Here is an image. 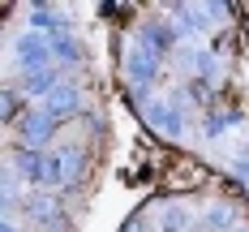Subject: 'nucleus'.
Instances as JSON below:
<instances>
[{
	"label": "nucleus",
	"mask_w": 249,
	"mask_h": 232,
	"mask_svg": "<svg viewBox=\"0 0 249 232\" xmlns=\"http://www.w3.org/2000/svg\"><path fill=\"white\" fill-rule=\"evenodd\" d=\"M9 168L26 180V185H48V159L39 146H18L13 159H9Z\"/></svg>",
	"instance_id": "1"
},
{
	"label": "nucleus",
	"mask_w": 249,
	"mask_h": 232,
	"mask_svg": "<svg viewBox=\"0 0 249 232\" xmlns=\"http://www.w3.org/2000/svg\"><path fill=\"white\" fill-rule=\"evenodd\" d=\"M52 60V43L43 35H22L18 39V65H22L26 73H43Z\"/></svg>",
	"instance_id": "2"
},
{
	"label": "nucleus",
	"mask_w": 249,
	"mask_h": 232,
	"mask_svg": "<svg viewBox=\"0 0 249 232\" xmlns=\"http://www.w3.org/2000/svg\"><path fill=\"white\" fill-rule=\"evenodd\" d=\"M77 107H82V90L77 86H56L43 103V112H48L52 121H65V116H73Z\"/></svg>",
	"instance_id": "3"
},
{
	"label": "nucleus",
	"mask_w": 249,
	"mask_h": 232,
	"mask_svg": "<svg viewBox=\"0 0 249 232\" xmlns=\"http://www.w3.org/2000/svg\"><path fill=\"white\" fill-rule=\"evenodd\" d=\"M155 73H159V56L146 48H133V56H129V82L146 86V82H155Z\"/></svg>",
	"instance_id": "4"
},
{
	"label": "nucleus",
	"mask_w": 249,
	"mask_h": 232,
	"mask_svg": "<svg viewBox=\"0 0 249 232\" xmlns=\"http://www.w3.org/2000/svg\"><path fill=\"white\" fill-rule=\"evenodd\" d=\"M52 121L48 112H26L22 116V138H26V146H39V142H48V133H52Z\"/></svg>",
	"instance_id": "5"
},
{
	"label": "nucleus",
	"mask_w": 249,
	"mask_h": 232,
	"mask_svg": "<svg viewBox=\"0 0 249 232\" xmlns=\"http://www.w3.org/2000/svg\"><path fill=\"white\" fill-rule=\"evenodd\" d=\"M146 121L159 129V133L180 138V112H176V107H168V103H150V107H146Z\"/></svg>",
	"instance_id": "6"
},
{
	"label": "nucleus",
	"mask_w": 249,
	"mask_h": 232,
	"mask_svg": "<svg viewBox=\"0 0 249 232\" xmlns=\"http://www.w3.org/2000/svg\"><path fill=\"white\" fill-rule=\"evenodd\" d=\"M142 39H146V52H155V56H163V52L172 48L176 30L168 22H146V30H142Z\"/></svg>",
	"instance_id": "7"
},
{
	"label": "nucleus",
	"mask_w": 249,
	"mask_h": 232,
	"mask_svg": "<svg viewBox=\"0 0 249 232\" xmlns=\"http://www.w3.org/2000/svg\"><path fill=\"white\" fill-rule=\"evenodd\" d=\"M52 90H56V73L43 69V73H26L22 77V95L26 99H48Z\"/></svg>",
	"instance_id": "8"
},
{
	"label": "nucleus",
	"mask_w": 249,
	"mask_h": 232,
	"mask_svg": "<svg viewBox=\"0 0 249 232\" xmlns=\"http://www.w3.org/2000/svg\"><path fill=\"white\" fill-rule=\"evenodd\" d=\"M52 56L65 60V65H77V60H82V43H77V39H65V35H56V39H52Z\"/></svg>",
	"instance_id": "9"
},
{
	"label": "nucleus",
	"mask_w": 249,
	"mask_h": 232,
	"mask_svg": "<svg viewBox=\"0 0 249 232\" xmlns=\"http://www.w3.org/2000/svg\"><path fill=\"white\" fill-rule=\"evenodd\" d=\"M194 65H198L202 82H215V73H219V56H215V52H206V48H202L198 56H194Z\"/></svg>",
	"instance_id": "10"
},
{
	"label": "nucleus",
	"mask_w": 249,
	"mask_h": 232,
	"mask_svg": "<svg viewBox=\"0 0 249 232\" xmlns=\"http://www.w3.org/2000/svg\"><path fill=\"white\" fill-rule=\"evenodd\" d=\"M159 228H163V232H185V211H180V206H172V211H163Z\"/></svg>",
	"instance_id": "11"
},
{
	"label": "nucleus",
	"mask_w": 249,
	"mask_h": 232,
	"mask_svg": "<svg viewBox=\"0 0 249 232\" xmlns=\"http://www.w3.org/2000/svg\"><path fill=\"white\" fill-rule=\"evenodd\" d=\"M236 232H249V228H236Z\"/></svg>",
	"instance_id": "12"
}]
</instances>
